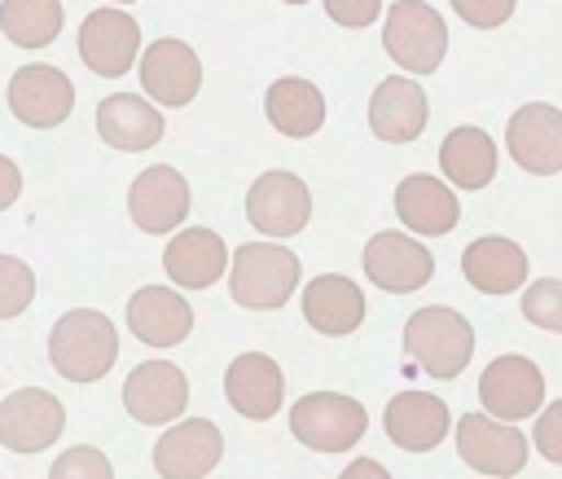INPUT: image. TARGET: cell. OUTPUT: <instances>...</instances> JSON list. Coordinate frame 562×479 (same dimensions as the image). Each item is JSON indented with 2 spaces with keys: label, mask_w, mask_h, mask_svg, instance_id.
<instances>
[{
  "label": "cell",
  "mask_w": 562,
  "mask_h": 479,
  "mask_svg": "<svg viewBox=\"0 0 562 479\" xmlns=\"http://www.w3.org/2000/svg\"><path fill=\"white\" fill-rule=\"evenodd\" d=\"M496 163H501L496 141L474 123H461L439 141V171H443L448 189H483V185H492Z\"/></svg>",
  "instance_id": "cell-27"
},
{
  "label": "cell",
  "mask_w": 562,
  "mask_h": 479,
  "mask_svg": "<svg viewBox=\"0 0 562 479\" xmlns=\"http://www.w3.org/2000/svg\"><path fill=\"white\" fill-rule=\"evenodd\" d=\"M140 88H145V101H158V105H189L202 88V62L198 53L176 40V35H162L154 44L140 48Z\"/></svg>",
  "instance_id": "cell-12"
},
{
  "label": "cell",
  "mask_w": 562,
  "mask_h": 479,
  "mask_svg": "<svg viewBox=\"0 0 562 479\" xmlns=\"http://www.w3.org/2000/svg\"><path fill=\"white\" fill-rule=\"evenodd\" d=\"M531 439L544 461H562V404H540V422Z\"/></svg>",
  "instance_id": "cell-34"
},
{
  "label": "cell",
  "mask_w": 562,
  "mask_h": 479,
  "mask_svg": "<svg viewBox=\"0 0 562 479\" xmlns=\"http://www.w3.org/2000/svg\"><path fill=\"white\" fill-rule=\"evenodd\" d=\"M246 220L263 237H294L312 220V193L294 171H263L246 189Z\"/></svg>",
  "instance_id": "cell-9"
},
{
  "label": "cell",
  "mask_w": 562,
  "mask_h": 479,
  "mask_svg": "<svg viewBox=\"0 0 562 479\" xmlns=\"http://www.w3.org/2000/svg\"><path fill=\"white\" fill-rule=\"evenodd\" d=\"M114 4H132V0H114Z\"/></svg>",
  "instance_id": "cell-39"
},
{
  "label": "cell",
  "mask_w": 562,
  "mask_h": 479,
  "mask_svg": "<svg viewBox=\"0 0 562 479\" xmlns=\"http://www.w3.org/2000/svg\"><path fill=\"white\" fill-rule=\"evenodd\" d=\"M9 110L26 127H57L75 110V83L66 70H57L48 62L18 66L9 79Z\"/></svg>",
  "instance_id": "cell-13"
},
{
  "label": "cell",
  "mask_w": 562,
  "mask_h": 479,
  "mask_svg": "<svg viewBox=\"0 0 562 479\" xmlns=\"http://www.w3.org/2000/svg\"><path fill=\"white\" fill-rule=\"evenodd\" d=\"M426 119H430V101H426V88L408 75H386L373 97H369V127L378 141L386 145H408L426 132Z\"/></svg>",
  "instance_id": "cell-18"
},
{
  "label": "cell",
  "mask_w": 562,
  "mask_h": 479,
  "mask_svg": "<svg viewBox=\"0 0 562 479\" xmlns=\"http://www.w3.org/2000/svg\"><path fill=\"white\" fill-rule=\"evenodd\" d=\"M509 158L531 176H558L562 171V110L549 101H527L509 114L505 127Z\"/></svg>",
  "instance_id": "cell-14"
},
{
  "label": "cell",
  "mask_w": 562,
  "mask_h": 479,
  "mask_svg": "<svg viewBox=\"0 0 562 479\" xmlns=\"http://www.w3.org/2000/svg\"><path fill=\"white\" fill-rule=\"evenodd\" d=\"M79 57L92 75L119 79L140 57V26L127 9H92L79 26Z\"/></svg>",
  "instance_id": "cell-11"
},
{
  "label": "cell",
  "mask_w": 562,
  "mask_h": 479,
  "mask_svg": "<svg viewBox=\"0 0 562 479\" xmlns=\"http://www.w3.org/2000/svg\"><path fill=\"white\" fill-rule=\"evenodd\" d=\"M338 479H391V470L382 461H373V457H356Z\"/></svg>",
  "instance_id": "cell-37"
},
{
  "label": "cell",
  "mask_w": 562,
  "mask_h": 479,
  "mask_svg": "<svg viewBox=\"0 0 562 479\" xmlns=\"http://www.w3.org/2000/svg\"><path fill=\"white\" fill-rule=\"evenodd\" d=\"M224 396L228 404L250 417V422H268L281 409L285 396V374L268 352H241L233 356V365L224 369Z\"/></svg>",
  "instance_id": "cell-21"
},
{
  "label": "cell",
  "mask_w": 562,
  "mask_h": 479,
  "mask_svg": "<svg viewBox=\"0 0 562 479\" xmlns=\"http://www.w3.org/2000/svg\"><path fill=\"white\" fill-rule=\"evenodd\" d=\"M189 180L167 163L145 167L127 189V215L140 233H176L189 215Z\"/></svg>",
  "instance_id": "cell-15"
},
{
  "label": "cell",
  "mask_w": 562,
  "mask_h": 479,
  "mask_svg": "<svg viewBox=\"0 0 562 479\" xmlns=\"http://www.w3.org/2000/svg\"><path fill=\"white\" fill-rule=\"evenodd\" d=\"M167 123H162V110L136 92H110L101 105H97V136L110 145V149H123V154H140V149H154L162 141Z\"/></svg>",
  "instance_id": "cell-22"
},
{
  "label": "cell",
  "mask_w": 562,
  "mask_h": 479,
  "mask_svg": "<svg viewBox=\"0 0 562 479\" xmlns=\"http://www.w3.org/2000/svg\"><path fill=\"white\" fill-rule=\"evenodd\" d=\"M303 321L329 338L356 334L364 321V290L342 272H321L303 286Z\"/></svg>",
  "instance_id": "cell-25"
},
{
  "label": "cell",
  "mask_w": 562,
  "mask_h": 479,
  "mask_svg": "<svg viewBox=\"0 0 562 479\" xmlns=\"http://www.w3.org/2000/svg\"><path fill=\"white\" fill-rule=\"evenodd\" d=\"M290 431L299 444H307L316 453H347L351 444L364 439L369 413L360 400H351L342 391H307L290 409Z\"/></svg>",
  "instance_id": "cell-5"
},
{
  "label": "cell",
  "mask_w": 562,
  "mask_h": 479,
  "mask_svg": "<svg viewBox=\"0 0 562 479\" xmlns=\"http://www.w3.org/2000/svg\"><path fill=\"white\" fill-rule=\"evenodd\" d=\"M123 404L140 426H171L189 404V378L167 360H145L127 374Z\"/></svg>",
  "instance_id": "cell-16"
},
{
  "label": "cell",
  "mask_w": 562,
  "mask_h": 479,
  "mask_svg": "<svg viewBox=\"0 0 562 479\" xmlns=\"http://www.w3.org/2000/svg\"><path fill=\"white\" fill-rule=\"evenodd\" d=\"M48 360L66 382H97L119 360V334L105 312L70 308L48 334Z\"/></svg>",
  "instance_id": "cell-1"
},
{
  "label": "cell",
  "mask_w": 562,
  "mask_h": 479,
  "mask_svg": "<svg viewBox=\"0 0 562 479\" xmlns=\"http://www.w3.org/2000/svg\"><path fill=\"white\" fill-rule=\"evenodd\" d=\"M457 453L470 470H479L487 479H509L527 466V435L487 413H461L457 417Z\"/></svg>",
  "instance_id": "cell-8"
},
{
  "label": "cell",
  "mask_w": 562,
  "mask_h": 479,
  "mask_svg": "<svg viewBox=\"0 0 562 479\" xmlns=\"http://www.w3.org/2000/svg\"><path fill=\"white\" fill-rule=\"evenodd\" d=\"M325 13L338 22V26H369L373 18H382V0H325Z\"/></svg>",
  "instance_id": "cell-35"
},
{
  "label": "cell",
  "mask_w": 562,
  "mask_h": 479,
  "mask_svg": "<svg viewBox=\"0 0 562 479\" xmlns=\"http://www.w3.org/2000/svg\"><path fill=\"white\" fill-rule=\"evenodd\" d=\"M224 453V435L211 417H184L167 426L154 444V470L162 479H202L215 470Z\"/></svg>",
  "instance_id": "cell-17"
},
{
  "label": "cell",
  "mask_w": 562,
  "mask_h": 479,
  "mask_svg": "<svg viewBox=\"0 0 562 479\" xmlns=\"http://www.w3.org/2000/svg\"><path fill=\"white\" fill-rule=\"evenodd\" d=\"M522 316L549 334H562V281L558 277H536L522 290Z\"/></svg>",
  "instance_id": "cell-31"
},
{
  "label": "cell",
  "mask_w": 562,
  "mask_h": 479,
  "mask_svg": "<svg viewBox=\"0 0 562 479\" xmlns=\"http://www.w3.org/2000/svg\"><path fill=\"white\" fill-rule=\"evenodd\" d=\"M66 409L44 387H18L0 400V444L9 453H44L61 439Z\"/></svg>",
  "instance_id": "cell-7"
},
{
  "label": "cell",
  "mask_w": 562,
  "mask_h": 479,
  "mask_svg": "<svg viewBox=\"0 0 562 479\" xmlns=\"http://www.w3.org/2000/svg\"><path fill=\"white\" fill-rule=\"evenodd\" d=\"M514 4H518V0H452L457 18L470 22V26H479V31H496V26H505L509 13H514Z\"/></svg>",
  "instance_id": "cell-33"
},
{
  "label": "cell",
  "mask_w": 562,
  "mask_h": 479,
  "mask_svg": "<svg viewBox=\"0 0 562 479\" xmlns=\"http://www.w3.org/2000/svg\"><path fill=\"white\" fill-rule=\"evenodd\" d=\"M404 352L430 378L452 382L470 365V356H474V325L457 308H443V303L417 308L404 321Z\"/></svg>",
  "instance_id": "cell-3"
},
{
  "label": "cell",
  "mask_w": 562,
  "mask_h": 479,
  "mask_svg": "<svg viewBox=\"0 0 562 479\" xmlns=\"http://www.w3.org/2000/svg\"><path fill=\"white\" fill-rule=\"evenodd\" d=\"M127 330L149 347H176L193 330V308L176 286H140L127 299Z\"/></svg>",
  "instance_id": "cell-24"
},
{
  "label": "cell",
  "mask_w": 562,
  "mask_h": 479,
  "mask_svg": "<svg viewBox=\"0 0 562 479\" xmlns=\"http://www.w3.org/2000/svg\"><path fill=\"white\" fill-rule=\"evenodd\" d=\"M61 0H0V31L18 48H48L61 35Z\"/></svg>",
  "instance_id": "cell-29"
},
{
  "label": "cell",
  "mask_w": 562,
  "mask_h": 479,
  "mask_svg": "<svg viewBox=\"0 0 562 479\" xmlns=\"http://www.w3.org/2000/svg\"><path fill=\"white\" fill-rule=\"evenodd\" d=\"M18 193H22V171H18V163H13V158H4V154H0V211H4V207H13V202H18Z\"/></svg>",
  "instance_id": "cell-36"
},
{
  "label": "cell",
  "mask_w": 562,
  "mask_h": 479,
  "mask_svg": "<svg viewBox=\"0 0 562 479\" xmlns=\"http://www.w3.org/2000/svg\"><path fill=\"white\" fill-rule=\"evenodd\" d=\"M527 250L509 237H474L461 250V277L479 290V294H509L518 286H527Z\"/></svg>",
  "instance_id": "cell-26"
},
{
  "label": "cell",
  "mask_w": 562,
  "mask_h": 479,
  "mask_svg": "<svg viewBox=\"0 0 562 479\" xmlns=\"http://www.w3.org/2000/svg\"><path fill=\"white\" fill-rule=\"evenodd\" d=\"M162 268L171 277V286L180 290H206L228 272V246L215 229L198 224V229H180L167 250H162Z\"/></svg>",
  "instance_id": "cell-23"
},
{
  "label": "cell",
  "mask_w": 562,
  "mask_h": 479,
  "mask_svg": "<svg viewBox=\"0 0 562 479\" xmlns=\"http://www.w3.org/2000/svg\"><path fill=\"white\" fill-rule=\"evenodd\" d=\"M479 404L487 417L496 422H522L531 413H540L544 404V374L536 360L518 356V352H505L496 360H487L483 378H479Z\"/></svg>",
  "instance_id": "cell-6"
},
{
  "label": "cell",
  "mask_w": 562,
  "mask_h": 479,
  "mask_svg": "<svg viewBox=\"0 0 562 479\" xmlns=\"http://www.w3.org/2000/svg\"><path fill=\"white\" fill-rule=\"evenodd\" d=\"M48 479H114V466H110V457H105L101 448L75 444V448H66V453L53 461Z\"/></svg>",
  "instance_id": "cell-32"
},
{
  "label": "cell",
  "mask_w": 562,
  "mask_h": 479,
  "mask_svg": "<svg viewBox=\"0 0 562 479\" xmlns=\"http://www.w3.org/2000/svg\"><path fill=\"white\" fill-rule=\"evenodd\" d=\"M395 215L408 229V237H443V233L457 229L461 202L439 176L413 171L395 185Z\"/></svg>",
  "instance_id": "cell-20"
},
{
  "label": "cell",
  "mask_w": 562,
  "mask_h": 479,
  "mask_svg": "<svg viewBox=\"0 0 562 479\" xmlns=\"http://www.w3.org/2000/svg\"><path fill=\"white\" fill-rule=\"evenodd\" d=\"M263 114L268 123L281 132V136H316L325 127V92L312 83V79H299V75H281L268 97H263Z\"/></svg>",
  "instance_id": "cell-28"
},
{
  "label": "cell",
  "mask_w": 562,
  "mask_h": 479,
  "mask_svg": "<svg viewBox=\"0 0 562 479\" xmlns=\"http://www.w3.org/2000/svg\"><path fill=\"white\" fill-rule=\"evenodd\" d=\"M299 255L281 242H246L228 255V290L250 312H272L299 290Z\"/></svg>",
  "instance_id": "cell-2"
},
{
  "label": "cell",
  "mask_w": 562,
  "mask_h": 479,
  "mask_svg": "<svg viewBox=\"0 0 562 479\" xmlns=\"http://www.w3.org/2000/svg\"><path fill=\"white\" fill-rule=\"evenodd\" d=\"M364 277L386 294H413L435 277V255L422 246V237L408 233H373L364 242Z\"/></svg>",
  "instance_id": "cell-10"
},
{
  "label": "cell",
  "mask_w": 562,
  "mask_h": 479,
  "mask_svg": "<svg viewBox=\"0 0 562 479\" xmlns=\"http://www.w3.org/2000/svg\"><path fill=\"white\" fill-rule=\"evenodd\" d=\"M281 4H307V0H281Z\"/></svg>",
  "instance_id": "cell-38"
},
{
  "label": "cell",
  "mask_w": 562,
  "mask_h": 479,
  "mask_svg": "<svg viewBox=\"0 0 562 479\" xmlns=\"http://www.w3.org/2000/svg\"><path fill=\"white\" fill-rule=\"evenodd\" d=\"M382 431L395 448L404 453H430L448 439L452 431V413L439 396H426V391H395L386 400V413H382Z\"/></svg>",
  "instance_id": "cell-19"
},
{
  "label": "cell",
  "mask_w": 562,
  "mask_h": 479,
  "mask_svg": "<svg viewBox=\"0 0 562 479\" xmlns=\"http://www.w3.org/2000/svg\"><path fill=\"white\" fill-rule=\"evenodd\" d=\"M382 48L391 53V62L400 70L430 75V70H439V62L448 53V26H443V18L430 4H422V0H395V4H386Z\"/></svg>",
  "instance_id": "cell-4"
},
{
  "label": "cell",
  "mask_w": 562,
  "mask_h": 479,
  "mask_svg": "<svg viewBox=\"0 0 562 479\" xmlns=\"http://www.w3.org/2000/svg\"><path fill=\"white\" fill-rule=\"evenodd\" d=\"M35 299V268L18 255H0V321H13Z\"/></svg>",
  "instance_id": "cell-30"
}]
</instances>
